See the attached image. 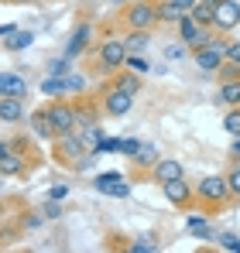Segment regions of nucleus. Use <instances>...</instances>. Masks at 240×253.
Masks as SVG:
<instances>
[{"label":"nucleus","instance_id":"nucleus-7","mask_svg":"<svg viewBox=\"0 0 240 253\" xmlns=\"http://www.w3.org/2000/svg\"><path fill=\"white\" fill-rule=\"evenodd\" d=\"M213 35H216L213 28H206V24H196L189 14L179 21V42L185 44L189 51H199V48H206V44L213 42Z\"/></svg>","mask_w":240,"mask_h":253},{"label":"nucleus","instance_id":"nucleus-3","mask_svg":"<svg viewBox=\"0 0 240 253\" xmlns=\"http://www.w3.org/2000/svg\"><path fill=\"white\" fill-rule=\"evenodd\" d=\"M120 24L127 31H151L158 24V3H151V0H130L120 10Z\"/></svg>","mask_w":240,"mask_h":253},{"label":"nucleus","instance_id":"nucleus-34","mask_svg":"<svg viewBox=\"0 0 240 253\" xmlns=\"http://www.w3.org/2000/svg\"><path fill=\"white\" fill-rule=\"evenodd\" d=\"M227 181H230V192H234V199H240V161L234 168L227 171Z\"/></svg>","mask_w":240,"mask_h":253},{"label":"nucleus","instance_id":"nucleus-43","mask_svg":"<svg viewBox=\"0 0 240 253\" xmlns=\"http://www.w3.org/2000/svg\"><path fill=\"white\" fill-rule=\"evenodd\" d=\"M14 31H17V24H0V38H3V42H7Z\"/></svg>","mask_w":240,"mask_h":253},{"label":"nucleus","instance_id":"nucleus-29","mask_svg":"<svg viewBox=\"0 0 240 253\" xmlns=\"http://www.w3.org/2000/svg\"><path fill=\"white\" fill-rule=\"evenodd\" d=\"M117 181H120V174H117V171H107V174H96V181H93V185H96V188H100V192L107 195V192H110V188H114Z\"/></svg>","mask_w":240,"mask_h":253},{"label":"nucleus","instance_id":"nucleus-14","mask_svg":"<svg viewBox=\"0 0 240 253\" xmlns=\"http://www.w3.org/2000/svg\"><path fill=\"white\" fill-rule=\"evenodd\" d=\"M28 154H21V151H10V154H3L0 158V178H17V174H24L28 171Z\"/></svg>","mask_w":240,"mask_h":253},{"label":"nucleus","instance_id":"nucleus-27","mask_svg":"<svg viewBox=\"0 0 240 253\" xmlns=\"http://www.w3.org/2000/svg\"><path fill=\"white\" fill-rule=\"evenodd\" d=\"M134 158H137V165H141V168H148V171H151V165L158 161V154H155V147H151V144H141V151H137Z\"/></svg>","mask_w":240,"mask_h":253},{"label":"nucleus","instance_id":"nucleus-44","mask_svg":"<svg viewBox=\"0 0 240 253\" xmlns=\"http://www.w3.org/2000/svg\"><path fill=\"white\" fill-rule=\"evenodd\" d=\"M172 3H175V7H182V10H185V14H189V10H192V7H196V3H199V0H172Z\"/></svg>","mask_w":240,"mask_h":253},{"label":"nucleus","instance_id":"nucleus-19","mask_svg":"<svg viewBox=\"0 0 240 253\" xmlns=\"http://www.w3.org/2000/svg\"><path fill=\"white\" fill-rule=\"evenodd\" d=\"M216 99L230 110V106H240V79H230V83H220V92Z\"/></svg>","mask_w":240,"mask_h":253},{"label":"nucleus","instance_id":"nucleus-33","mask_svg":"<svg viewBox=\"0 0 240 253\" xmlns=\"http://www.w3.org/2000/svg\"><path fill=\"white\" fill-rule=\"evenodd\" d=\"M41 215H45V219H62V202L48 199V202L41 206Z\"/></svg>","mask_w":240,"mask_h":253},{"label":"nucleus","instance_id":"nucleus-47","mask_svg":"<svg viewBox=\"0 0 240 253\" xmlns=\"http://www.w3.org/2000/svg\"><path fill=\"white\" fill-rule=\"evenodd\" d=\"M196 253H220V250H213V247H199Z\"/></svg>","mask_w":240,"mask_h":253},{"label":"nucleus","instance_id":"nucleus-8","mask_svg":"<svg viewBox=\"0 0 240 253\" xmlns=\"http://www.w3.org/2000/svg\"><path fill=\"white\" fill-rule=\"evenodd\" d=\"M161 195H165L168 206H175V209H189V206H196V185H189L185 178H175V181L161 185Z\"/></svg>","mask_w":240,"mask_h":253},{"label":"nucleus","instance_id":"nucleus-11","mask_svg":"<svg viewBox=\"0 0 240 253\" xmlns=\"http://www.w3.org/2000/svg\"><path fill=\"white\" fill-rule=\"evenodd\" d=\"M148 178H151L155 185H168V181H175V178H185V171H182V165H179L175 158H158V161L151 165V171H148Z\"/></svg>","mask_w":240,"mask_h":253},{"label":"nucleus","instance_id":"nucleus-50","mask_svg":"<svg viewBox=\"0 0 240 253\" xmlns=\"http://www.w3.org/2000/svg\"><path fill=\"white\" fill-rule=\"evenodd\" d=\"M114 3H123V7H127V3H130V0H114Z\"/></svg>","mask_w":240,"mask_h":253},{"label":"nucleus","instance_id":"nucleus-20","mask_svg":"<svg viewBox=\"0 0 240 253\" xmlns=\"http://www.w3.org/2000/svg\"><path fill=\"white\" fill-rule=\"evenodd\" d=\"M123 44H127L130 55H144V48L151 44V31H127Z\"/></svg>","mask_w":240,"mask_h":253},{"label":"nucleus","instance_id":"nucleus-46","mask_svg":"<svg viewBox=\"0 0 240 253\" xmlns=\"http://www.w3.org/2000/svg\"><path fill=\"white\" fill-rule=\"evenodd\" d=\"M234 158H240V137L234 140Z\"/></svg>","mask_w":240,"mask_h":253},{"label":"nucleus","instance_id":"nucleus-4","mask_svg":"<svg viewBox=\"0 0 240 253\" xmlns=\"http://www.w3.org/2000/svg\"><path fill=\"white\" fill-rule=\"evenodd\" d=\"M86 147H89V144H86V137H82L79 130H72V133H62V137H55V151H52V154H55V161H59V165H65V168H76L82 158L89 154Z\"/></svg>","mask_w":240,"mask_h":253},{"label":"nucleus","instance_id":"nucleus-31","mask_svg":"<svg viewBox=\"0 0 240 253\" xmlns=\"http://www.w3.org/2000/svg\"><path fill=\"white\" fill-rule=\"evenodd\" d=\"M216 76H220V83H230V79H240V65H234V62H223Z\"/></svg>","mask_w":240,"mask_h":253},{"label":"nucleus","instance_id":"nucleus-51","mask_svg":"<svg viewBox=\"0 0 240 253\" xmlns=\"http://www.w3.org/2000/svg\"><path fill=\"white\" fill-rule=\"evenodd\" d=\"M0 219H7V212H3V206H0Z\"/></svg>","mask_w":240,"mask_h":253},{"label":"nucleus","instance_id":"nucleus-28","mask_svg":"<svg viewBox=\"0 0 240 253\" xmlns=\"http://www.w3.org/2000/svg\"><path fill=\"white\" fill-rule=\"evenodd\" d=\"M130 253H158V250H155V240L151 236H134L130 240Z\"/></svg>","mask_w":240,"mask_h":253},{"label":"nucleus","instance_id":"nucleus-15","mask_svg":"<svg viewBox=\"0 0 240 253\" xmlns=\"http://www.w3.org/2000/svg\"><path fill=\"white\" fill-rule=\"evenodd\" d=\"M31 85L24 83V76L17 72H0V96H14V99H24Z\"/></svg>","mask_w":240,"mask_h":253},{"label":"nucleus","instance_id":"nucleus-1","mask_svg":"<svg viewBox=\"0 0 240 253\" xmlns=\"http://www.w3.org/2000/svg\"><path fill=\"white\" fill-rule=\"evenodd\" d=\"M230 199H234V192H230L227 174H206V178H199V181H196V206H199L206 215L223 212Z\"/></svg>","mask_w":240,"mask_h":253},{"label":"nucleus","instance_id":"nucleus-24","mask_svg":"<svg viewBox=\"0 0 240 253\" xmlns=\"http://www.w3.org/2000/svg\"><path fill=\"white\" fill-rule=\"evenodd\" d=\"M189 17L196 21V24H206V28H213V3H196L192 10H189Z\"/></svg>","mask_w":240,"mask_h":253},{"label":"nucleus","instance_id":"nucleus-25","mask_svg":"<svg viewBox=\"0 0 240 253\" xmlns=\"http://www.w3.org/2000/svg\"><path fill=\"white\" fill-rule=\"evenodd\" d=\"M223 130H227L230 137H240V106H230V110L223 113Z\"/></svg>","mask_w":240,"mask_h":253},{"label":"nucleus","instance_id":"nucleus-18","mask_svg":"<svg viewBox=\"0 0 240 253\" xmlns=\"http://www.w3.org/2000/svg\"><path fill=\"white\" fill-rule=\"evenodd\" d=\"M114 79V89H120V92H130V96H137L141 92V76L137 72H117V76H110Z\"/></svg>","mask_w":240,"mask_h":253},{"label":"nucleus","instance_id":"nucleus-12","mask_svg":"<svg viewBox=\"0 0 240 253\" xmlns=\"http://www.w3.org/2000/svg\"><path fill=\"white\" fill-rule=\"evenodd\" d=\"M93 48V24L89 21H82L79 28L72 31V38H69V44H65V58H79V55H86Z\"/></svg>","mask_w":240,"mask_h":253},{"label":"nucleus","instance_id":"nucleus-21","mask_svg":"<svg viewBox=\"0 0 240 253\" xmlns=\"http://www.w3.org/2000/svg\"><path fill=\"white\" fill-rule=\"evenodd\" d=\"M93 110H96L93 103H76V130L96 126V113H93Z\"/></svg>","mask_w":240,"mask_h":253},{"label":"nucleus","instance_id":"nucleus-13","mask_svg":"<svg viewBox=\"0 0 240 253\" xmlns=\"http://www.w3.org/2000/svg\"><path fill=\"white\" fill-rule=\"evenodd\" d=\"M24 120H28V106H24V99L0 96V124H24Z\"/></svg>","mask_w":240,"mask_h":253},{"label":"nucleus","instance_id":"nucleus-17","mask_svg":"<svg viewBox=\"0 0 240 253\" xmlns=\"http://www.w3.org/2000/svg\"><path fill=\"white\" fill-rule=\"evenodd\" d=\"M38 89L48 99H65V96H69V76H52V72H48V76L41 79Z\"/></svg>","mask_w":240,"mask_h":253},{"label":"nucleus","instance_id":"nucleus-54","mask_svg":"<svg viewBox=\"0 0 240 253\" xmlns=\"http://www.w3.org/2000/svg\"><path fill=\"white\" fill-rule=\"evenodd\" d=\"M151 3H165V0H151Z\"/></svg>","mask_w":240,"mask_h":253},{"label":"nucleus","instance_id":"nucleus-35","mask_svg":"<svg viewBox=\"0 0 240 253\" xmlns=\"http://www.w3.org/2000/svg\"><path fill=\"white\" fill-rule=\"evenodd\" d=\"M220 243H223V250L240 253V236H234V233H220Z\"/></svg>","mask_w":240,"mask_h":253},{"label":"nucleus","instance_id":"nucleus-2","mask_svg":"<svg viewBox=\"0 0 240 253\" xmlns=\"http://www.w3.org/2000/svg\"><path fill=\"white\" fill-rule=\"evenodd\" d=\"M93 55H96V72L100 76H117L123 72V65H127V44L123 38H114V35H107L103 42L93 48Z\"/></svg>","mask_w":240,"mask_h":253},{"label":"nucleus","instance_id":"nucleus-23","mask_svg":"<svg viewBox=\"0 0 240 253\" xmlns=\"http://www.w3.org/2000/svg\"><path fill=\"white\" fill-rule=\"evenodd\" d=\"M31 42H35V35L17 28V31H14V35H10V38H7L3 44H7V51H24V48H31Z\"/></svg>","mask_w":240,"mask_h":253},{"label":"nucleus","instance_id":"nucleus-16","mask_svg":"<svg viewBox=\"0 0 240 253\" xmlns=\"http://www.w3.org/2000/svg\"><path fill=\"white\" fill-rule=\"evenodd\" d=\"M28 124H31V137H38V140H55V137H59L55 126H52V120L45 117V110H31V113H28Z\"/></svg>","mask_w":240,"mask_h":253},{"label":"nucleus","instance_id":"nucleus-40","mask_svg":"<svg viewBox=\"0 0 240 253\" xmlns=\"http://www.w3.org/2000/svg\"><path fill=\"white\" fill-rule=\"evenodd\" d=\"M120 151H123V154H130V158H134V154H137V151H141V140H137V137H130V140H123V147H120Z\"/></svg>","mask_w":240,"mask_h":253},{"label":"nucleus","instance_id":"nucleus-52","mask_svg":"<svg viewBox=\"0 0 240 253\" xmlns=\"http://www.w3.org/2000/svg\"><path fill=\"white\" fill-rule=\"evenodd\" d=\"M0 195H3V178H0Z\"/></svg>","mask_w":240,"mask_h":253},{"label":"nucleus","instance_id":"nucleus-22","mask_svg":"<svg viewBox=\"0 0 240 253\" xmlns=\"http://www.w3.org/2000/svg\"><path fill=\"white\" fill-rule=\"evenodd\" d=\"M182 17H185V10H182V7H175L172 0L158 3V24H161V21H168V24H179Z\"/></svg>","mask_w":240,"mask_h":253},{"label":"nucleus","instance_id":"nucleus-45","mask_svg":"<svg viewBox=\"0 0 240 253\" xmlns=\"http://www.w3.org/2000/svg\"><path fill=\"white\" fill-rule=\"evenodd\" d=\"M10 151H14V140H0V158L10 154Z\"/></svg>","mask_w":240,"mask_h":253},{"label":"nucleus","instance_id":"nucleus-53","mask_svg":"<svg viewBox=\"0 0 240 253\" xmlns=\"http://www.w3.org/2000/svg\"><path fill=\"white\" fill-rule=\"evenodd\" d=\"M31 3H48V0H31Z\"/></svg>","mask_w":240,"mask_h":253},{"label":"nucleus","instance_id":"nucleus-10","mask_svg":"<svg viewBox=\"0 0 240 253\" xmlns=\"http://www.w3.org/2000/svg\"><path fill=\"white\" fill-rule=\"evenodd\" d=\"M237 24H240V10L234 0H223V3L213 7V31L216 35H230Z\"/></svg>","mask_w":240,"mask_h":253},{"label":"nucleus","instance_id":"nucleus-26","mask_svg":"<svg viewBox=\"0 0 240 253\" xmlns=\"http://www.w3.org/2000/svg\"><path fill=\"white\" fill-rule=\"evenodd\" d=\"M185 229H189L192 236H199V240H209V222H206L202 215H189V222H185Z\"/></svg>","mask_w":240,"mask_h":253},{"label":"nucleus","instance_id":"nucleus-6","mask_svg":"<svg viewBox=\"0 0 240 253\" xmlns=\"http://www.w3.org/2000/svg\"><path fill=\"white\" fill-rule=\"evenodd\" d=\"M41 110H45V117L52 120V126H55L59 137L76 130V103H72V99H52V103L41 106Z\"/></svg>","mask_w":240,"mask_h":253},{"label":"nucleus","instance_id":"nucleus-55","mask_svg":"<svg viewBox=\"0 0 240 253\" xmlns=\"http://www.w3.org/2000/svg\"><path fill=\"white\" fill-rule=\"evenodd\" d=\"M234 3H237V10H240V0H234Z\"/></svg>","mask_w":240,"mask_h":253},{"label":"nucleus","instance_id":"nucleus-30","mask_svg":"<svg viewBox=\"0 0 240 253\" xmlns=\"http://www.w3.org/2000/svg\"><path fill=\"white\" fill-rule=\"evenodd\" d=\"M127 72H137V76H144L148 72V58H141V55H127V65H123Z\"/></svg>","mask_w":240,"mask_h":253},{"label":"nucleus","instance_id":"nucleus-5","mask_svg":"<svg viewBox=\"0 0 240 253\" xmlns=\"http://www.w3.org/2000/svg\"><path fill=\"white\" fill-rule=\"evenodd\" d=\"M227 44L230 38H223V35H213V42L199 48V51H192V58H196V69L202 72H220V65L227 62Z\"/></svg>","mask_w":240,"mask_h":253},{"label":"nucleus","instance_id":"nucleus-39","mask_svg":"<svg viewBox=\"0 0 240 253\" xmlns=\"http://www.w3.org/2000/svg\"><path fill=\"white\" fill-rule=\"evenodd\" d=\"M227 62L240 65V42H230V44H227Z\"/></svg>","mask_w":240,"mask_h":253},{"label":"nucleus","instance_id":"nucleus-42","mask_svg":"<svg viewBox=\"0 0 240 253\" xmlns=\"http://www.w3.org/2000/svg\"><path fill=\"white\" fill-rule=\"evenodd\" d=\"M21 226H24V229H38V226H41V215H35V212H28Z\"/></svg>","mask_w":240,"mask_h":253},{"label":"nucleus","instance_id":"nucleus-38","mask_svg":"<svg viewBox=\"0 0 240 253\" xmlns=\"http://www.w3.org/2000/svg\"><path fill=\"white\" fill-rule=\"evenodd\" d=\"M65 195H69V185H52L48 188V199H55V202H62Z\"/></svg>","mask_w":240,"mask_h":253},{"label":"nucleus","instance_id":"nucleus-32","mask_svg":"<svg viewBox=\"0 0 240 253\" xmlns=\"http://www.w3.org/2000/svg\"><path fill=\"white\" fill-rule=\"evenodd\" d=\"M69 62H72V58H65V55H62V58H52V62H48V72H52V76H69Z\"/></svg>","mask_w":240,"mask_h":253},{"label":"nucleus","instance_id":"nucleus-41","mask_svg":"<svg viewBox=\"0 0 240 253\" xmlns=\"http://www.w3.org/2000/svg\"><path fill=\"white\" fill-rule=\"evenodd\" d=\"M165 58H185V44H172V48H165Z\"/></svg>","mask_w":240,"mask_h":253},{"label":"nucleus","instance_id":"nucleus-48","mask_svg":"<svg viewBox=\"0 0 240 253\" xmlns=\"http://www.w3.org/2000/svg\"><path fill=\"white\" fill-rule=\"evenodd\" d=\"M0 3H31V0H0Z\"/></svg>","mask_w":240,"mask_h":253},{"label":"nucleus","instance_id":"nucleus-9","mask_svg":"<svg viewBox=\"0 0 240 253\" xmlns=\"http://www.w3.org/2000/svg\"><path fill=\"white\" fill-rule=\"evenodd\" d=\"M100 110H103L107 117H127V113L134 110V96H130V92H120L114 85H107L103 96H100Z\"/></svg>","mask_w":240,"mask_h":253},{"label":"nucleus","instance_id":"nucleus-37","mask_svg":"<svg viewBox=\"0 0 240 253\" xmlns=\"http://www.w3.org/2000/svg\"><path fill=\"white\" fill-rule=\"evenodd\" d=\"M107 195H114V199H127V195H130V185L120 178V181L114 185V188H110V192H107Z\"/></svg>","mask_w":240,"mask_h":253},{"label":"nucleus","instance_id":"nucleus-49","mask_svg":"<svg viewBox=\"0 0 240 253\" xmlns=\"http://www.w3.org/2000/svg\"><path fill=\"white\" fill-rule=\"evenodd\" d=\"M202 3H213V7H216V3H223V0H202Z\"/></svg>","mask_w":240,"mask_h":253},{"label":"nucleus","instance_id":"nucleus-36","mask_svg":"<svg viewBox=\"0 0 240 253\" xmlns=\"http://www.w3.org/2000/svg\"><path fill=\"white\" fill-rule=\"evenodd\" d=\"M86 89V76L79 72H69V92H82Z\"/></svg>","mask_w":240,"mask_h":253}]
</instances>
